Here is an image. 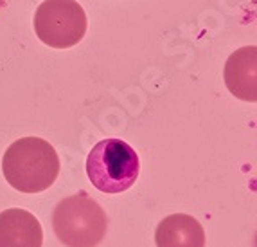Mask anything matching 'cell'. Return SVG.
I'll return each instance as SVG.
<instances>
[{
	"instance_id": "ba28073f",
	"label": "cell",
	"mask_w": 257,
	"mask_h": 247,
	"mask_svg": "<svg viewBox=\"0 0 257 247\" xmlns=\"http://www.w3.org/2000/svg\"><path fill=\"white\" fill-rule=\"evenodd\" d=\"M6 6V0H0V8H4Z\"/></svg>"
},
{
	"instance_id": "7a4b0ae2",
	"label": "cell",
	"mask_w": 257,
	"mask_h": 247,
	"mask_svg": "<svg viewBox=\"0 0 257 247\" xmlns=\"http://www.w3.org/2000/svg\"><path fill=\"white\" fill-rule=\"evenodd\" d=\"M52 229L67 247H97L106 236L108 218L97 200L77 191L56 204Z\"/></svg>"
},
{
	"instance_id": "6da1fadb",
	"label": "cell",
	"mask_w": 257,
	"mask_h": 247,
	"mask_svg": "<svg viewBox=\"0 0 257 247\" xmlns=\"http://www.w3.org/2000/svg\"><path fill=\"white\" fill-rule=\"evenodd\" d=\"M2 172L9 186L22 193H42L60 175V157L49 141L22 137L6 150Z\"/></svg>"
},
{
	"instance_id": "5b68a950",
	"label": "cell",
	"mask_w": 257,
	"mask_h": 247,
	"mask_svg": "<svg viewBox=\"0 0 257 247\" xmlns=\"http://www.w3.org/2000/svg\"><path fill=\"white\" fill-rule=\"evenodd\" d=\"M225 83L232 96L243 101L257 100V47L248 45L232 52L225 63Z\"/></svg>"
},
{
	"instance_id": "52a82bcc",
	"label": "cell",
	"mask_w": 257,
	"mask_h": 247,
	"mask_svg": "<svg viewBox=\"0 0 257 247\" xmlns=\"http://www.w3.org/2000/svg\"><path fill=\"white\" fill-rule=\"evenodd\" d=\"M155 243L157 247H205V229L191 215L175 213L157 225Z\"/></svg>"
},
{
	"instance_id": "8992f818",
	"label": "cell",
	"mask_w": 257,
	"mask_h": 247,
	"mask_svg": "<svg viewBox=\"0 0 257 247\" xmlns=\"http://www.w3.org/2000/svg\"><path fill=\"white\" fill-rule=\"evenodd\" d=\"M43 229L27 209L11 208L0 213V247H42Z\"/></svg>"
},
{
	"instance_id": "3957f363",
	"label": "cell",
	"mask_w": 257,
	"mask_h": 247,
	"mask_svg": "<svg viewBox=\"0 0 257 247\" xmlns=\"http://www.w3.org/2000/svg\"><path fill=\"white\" fill-rule=\"evenodd\" d=\"M86 175L95 190L110 195L124 193L141 175V160L126 141L103 139L86 157Z\"/></svg>"
},
{
	"instance_id": "277c9868",
	"label": "cell",
	"mask_w": 257,
	"mask_h": 247,
	"mask_svg": "<svg viewBox=\"0 0 257 247\" xmlns=\"http://www.w3.org/2000/svg\"><path fill=\"white\" fill-rule=\"evenodd\" d=\"M86 13L76 0H43L35 13V33L52 49H70L86 35Z\"/></svg>"
}]
</instances>
